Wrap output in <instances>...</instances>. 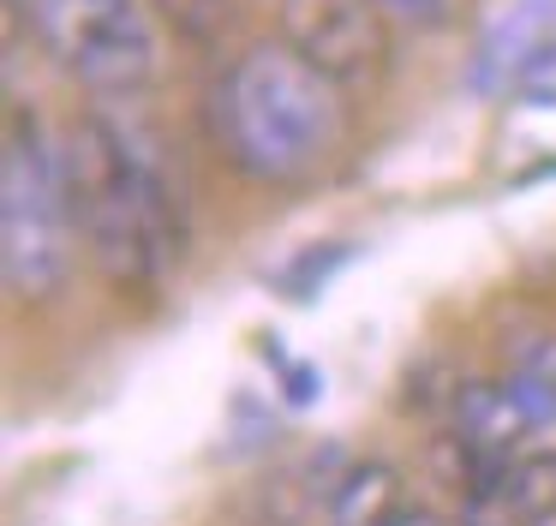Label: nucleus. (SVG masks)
Here are the masks:
<instances>
[{"mask_svg": "<svg viewBox=\"0 0 556 526\" xmlns=\"http://www.w3.org/2000/svg\"><path fill=\"white\" fill-rule=\"evenodd\" d=\"M341 84L300 48H245L210 90V138L257 186H305L341 150Z\"/></svg>", "mask_w": 556, "mask_h": 526, "instance_id": "nucleus-1", "label": "nucleus"}, {"mask_svg": "<svg viewBox=\"0 0 556 526\" xmlns=\"http://www.w3.org/2000/svg\"><path fill=\"white\" fill-rule=\"evenodd\" d=\"M66 203L85 251L114 287H156L180 258V210L162 162L109 114H85L61 143Z\"/></svg>", "mask_w": 556, "mask_h": 526, "instance_id": "nucleus-2", "label": "nucleus"}, {"mask_svg": "<svg viewBox=\"0 0 556 526\" xmlns=\"http://www.w3.org/2000/svg\"><path fill=\"white\" fill-rule=\"evenodd\" d=\"M78 222L66 203L61 155L42 143L37 120H18L7 138V191H0V263L18 299H54L73 275Z\"/></svg>", "mask_w": 556, "mask_h": 526, "instance_id": "nucleus-3", "label": "nucleus"}, {"mask_svg": "<svg viewBox=\"0 0 556 526\" xmlns=\"http://www.w3.org/2000/svg\"><path fill=\"white\" fill-rule=\"evenodd\" d=\"M30 36L97 96H132L156 78V30L138 0H18Z\"/></svg>", "mask_w": 556, "mask_h": 526, "instance_id": "nucleus-4", "label": "nucleus"}, {"mask_svg": "<svg viewBox=\"0 0 556 526\" xmlns=\"http://www.w3.org/2000/svg\"><path fill=\"white\" fill-rule=\"evenodd\" d=\"M281 42L300 48L336 84H359L383 66V7L377 0H276Z\"/></svg>", "mask_w": 556, "mask_h": 526, "instance_id": "nucleus-5", "label": "nucleus"}, {"mask_svg": "<svg viewBox=\"0 0 556 526\" xmlns=\"http://www.w3.org/2000/svg\"><path fill=\"white\" fill-rule=\"evenodd\" d=\"M527 425H532V413L515 401L508 383H467L455 394V437L472 454H484V461H503L527 437Z\"/></svg>", "mask_w": 556, "mask_h": 526, "instance_id": "nucleus-6", "label": "nucleus"}, {"mask_svg": "<svg viewBox=\"0 0 556 526\" xmlns=\"http://www.w3.org/2000/svg\"><path fill=\"white\" fill-rule=\"evenodd\" d=\"M389 509H401V485L389 466H353L336 490V526H377Z\"/></svg>", "mask_w": 556, "mask_h": 526, "instance_id": "nucleus-7", "label": "nucleus"}, {"mask_svg": "<svg viewBox=\"0 0 556 526\" xmlns=\"http://www.w3.org/2000/svg\"><path fill=\"white\" fill-rule=\"evenodd\" d=\"M156 12L186 42H222L240 18V0H156Z\"/></svg>", "mask_w": 556, "mask_h": 526, "instance_id": "nucleus-8", "label": "nucleus"}, {"mask_svg": "<svg viewBox=\"0 0 556 526\" xmlns=\"http://www.w3.org/2000/svg\"><path fill=\"white\" fill-rule=\"evenodd\" d=\"M503 497H508V509H515V521L556 509V461L544 454V461H520V466H508Z\"/></svg>", "mask_w": 556, "mask_h": 526, "instance_id": "nucleus-9", "label": "nucleus"}, {"mask_svg": "<svg viewBox=\"0 0 556 526\" xmlns=\"http://www.w3.org/2000/svg\"><path fill=\"white\" fill-rule=\"evenodd\" d=\"M508 389H515V401L527 406L532 418H551L556 413V341L539 347V353L508 377Z\"/></svg>", "mask_w": 556, "mask_h": 526, "instance_id": "nucleus-10", "label": "nucleus"}, {"mask_svg": "<svg viewBox=\"0 0 556 526\" xmlns=\"http://www.w3.org/2000/svg\"><path fill=\"white\" fill-rule=\"evenodd\" d=\"M508 84H515V102L556 108V36H544V42L515 66V78H508Z\"/></svg>", "mask_w": 556, "mask_h": 526, "instance_id": "nucleus-11", "label": "nucleus"}, {"mask_svg": "<svg viewBox=\"0 0 556 526\" xmlns=\"http://www.w3.org/2000/svg\"><path fill=\"white\" fill-rule=\"evenodd\" d=\"M336 263H348V246H329L324 258H317V251H305V258L293 263L288 275H281V287H288V299H312L317 287H324V275L336 270Z\"/></svg>", "mask_w": 556, "mask_h": 526, "instance_id": "nucleus-12", "label": "nucleus"}, {"mask_svg": "<svg viewBox=\"0 0 556 526\" xmlns=\"http://www.w3.org/2000/svg\"><path fill=\"white\" fill-rule=\"evenodd\" d=\"M383 12H395V18H413V24H431L448 12V0H377Z\"/></svg>", "mask_w": 556, "mask_h": 526, "instance_id": "nucleus-13", "label": "nucleus"}, {"mask_svg": "<svg viewBox=\"0 0 556 526\" xmlns=\"http://www.w3.org/2000/svg\"><path fill=\"white\" fill-rule=\"evenodd\" d=\"M377 526H443V521H437L431 509H407V502H401V509H389Z\"/></svg>", "mask_w": 556, "mask_h": 526, "instance_id": "nucleus-14", "label": "nucleus"}]
</instances>
